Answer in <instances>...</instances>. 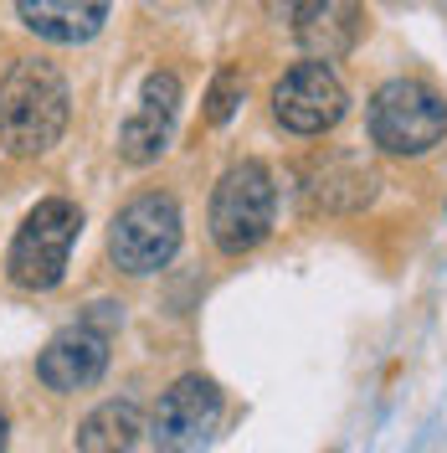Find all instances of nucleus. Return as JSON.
Wrapping results in <instances>:
<instances>
[{"mask_svg":"<svg viewBox=\"0 0 447 453\" xmlns=\"http://www.w3.org/2000/svg\"><path fill=\"white\" fill-rule=\"evenodd\" d=\"M273 206H278V191H273V175H268L262 160L231 165L211 191V237H216V248L226 257L252 253L273 232Z\"/></svg>","mask_w":447,"mask_h":453,"instance_id":"nucleus-4","label":"nucleus"},{"mask_svg":"<svg viewBox=\"0 0 447 453\" xmlns=\"http://www.w3.org/2000/svg\"><path fill=\"white\" fill-rule=\"evenodd\" d=\"M222 418V392L211 376H180L160 407H155V423H149V438L160 453H191L206 443V433Z\"/></svg>","mask_w":447,"mask_h":453,"instance_id":"nucleus-8","label":"nucleus"},{"mask_svg":"<svg viewBox=\"0 0 447 453\" xmlns=\"http://www.w3.org/2000/svg\"><path fill=\"white\" fill-rule=\"evenodd\" d=\"M308 201L314 211H360L375 201V170L355 155H330L308 170Z\"/></svg>","mask_w":447,"mask_h":453,"instance_id":"nucleus-12","label":"nucleus"},{"mask_svg":"<svg viewBox=\"0 0 447 453\" xmlns=\"http://www.w3.org/2000/svg\"><path fill=\"white\" fill-rule=\"evenodd\" d=\"M293 36L314 62H335L360 42V0H299Z\"/></svg>","mask_w":447,"mask_h":453,"instance_id":"nucleus-10","label":"nucleus"},{"mask_svg":"<svg viewBox=\"0 0 447 453\" xmlns=\"http://www.w3.org/2000/svg\"><path fill=\"white\" fill-rule=\"evenodd\" d=\"M350 109V93L330 62H299L273 83V119L288 134H324Z\"/></svg>","mask_w":447,"mask_h":453,"instance_id":"nucleus-6","label":"nucleus"},{"mask_svg":"<svg viewBox=\"0 0 447 453\" xmlns=\"http://www.w3.org/2000/svg\"><path fill=\"white\" fill-rule=\"evenodd\" d=\"M242 104V73L237 67H222L211 78V93H206V124H226Z\"/></svg>","mask_w":447,"mask_h":453,"instance_id":"nucleus-14","label":"nucleus"},{"mask_svg":"<svg viewBox=\"0 0 447 453\" xmlns=\"http://www.w3.org/2000/svg\"><path fill=\"white\" fill-rule=\"evenodd\" d=\"M273 16H283V21H293V11H299V0H262Z\"/></svg>","mask_w":447,"mask_h":453,"instance_id":"nucleus-15","label":"nucleus"},{"mask_svg":"<svg viewBox=\"0 0 447 453\" xmlns=\"http://www.w3.org/2000/svg\"><path fill=\"white\" fill-rule=\"evenodd\" d=\"M109 319L113 314H87L78 325L57 330L47 340V350L36 356V376L52 392H83V387H93L103 376V366H109Z\"/></svg>","mask_w":447,"mask_h":453,"instance_id":"nucleus-7","label":"nucleus"},{"mask_svg":"<svg viewBox=\"0 0 447 453\" xmlns=\"http://www.w3.org/2000/svg\"><path fill=\"white\" fill-rule=\"evenodd\" d=\"M16 16H21L27 31H36L42 42L78 47V42H93V36L103 31L109 0H16Z\"/></svg>","mask_w":447,"mask_h":453,"instance_id":"nucleus-11","label":"nucleus"},{"mask_svg":"<svg viewBox=\"0 0 447 453\" xmlns=\"http://www.w3.org/2000/svg\"><path fill=\"white\" fill-rule=\"evenodd\" d=\"M180 248V206L165 191H144L134 196L109 226V257L124 273H160Z\"/></svg>","mask_w":447,"mask_h":453,"instance_id":"nucleus-5","label":"nucleus"},{"mask_svg":"<svg viewBox=\"0 0 447 453\" xmlns=\"http://www.w3.org/2000/svg\"><path fill=\"white\" fill-rule=\"evenodd\" d=\"M78 232H83V211L72 201L62 196L36 201L27 211V222L16 226V237H11V257H5L11 283H21L31 294L57 288L62 273H67V253H72Z\"/></svg>","mask_w":447,"mask_h":453,"instance_id":"nucleus-3","label":"nucleus"},{"mask_svg":"<svg viewBox=\"0 0 447 453\" xmlns=\"http://www.w3.org/2000/svg\"><path fill=\"white\" fill-rule=\"evenodd\" d=\"M447 134V104L443 93L421 78H391L375 88L370 98V140L386 155L417 160L427 150H437Z\"/></svg>","mask_w":447,"mask_h":453,"instance_id":"nucleus-2","label":"nucleus"},{"mask_svg":"<svg viewBox=\"0 0 447 453\" xmlns=\"http://www.w3.org/2000/svg\"><path fill=\"white\" fill-rule=\"evenodd\" d=\"M0 453H5V412H0Z\"/></svg>","mask_w":447,"mask_h":453,"instance_id":"nucleus-16","label":"nucleus"},{"mask_svg":"<svg viewBox=\"0 0 447 453\" xmlns=\"http://www.w3.org/2000/svg\"><path fill=\"white\" fill-rule=\"evenodd\" d=\"M67 78L52 62H16L0 83V144L11 155H47L67 129Z\"/></svg>","mask_w":447,"mask_h":453,"instance_id":"nucleus-1","label":"nucleus"},{"mask_svg":"<svg viewBox=\"0 0 447 453\" xmlns=\"http://www.w3.org/2000/svg\"><path fill=\"white\" fill-rule=\"evenodd\" d=\"M175 113H180V78L175 73H149L140 88V109L129 113L124 129H118V155L129 165L160 160L170 134H175Z\"/></svg>","mask_w":447,"mask_h":453,"instance_id":"nucleus-9","label":"nucleus"},{"mask_svg":"<svg viewBox=\"0 0 447 453\" xmlns=\"http://www.w3.org/2000/svg\"><path fill=\"white\" fill-rule=\"evenodd\" d=\"M140 433H144V423H140L134 402H103L78 427V453H129L140 443Z\"/></svg>","mask_w":447,"mask_h":453,"instance_id":"nucleus-13","label":"nucleus"}]
</instances>
